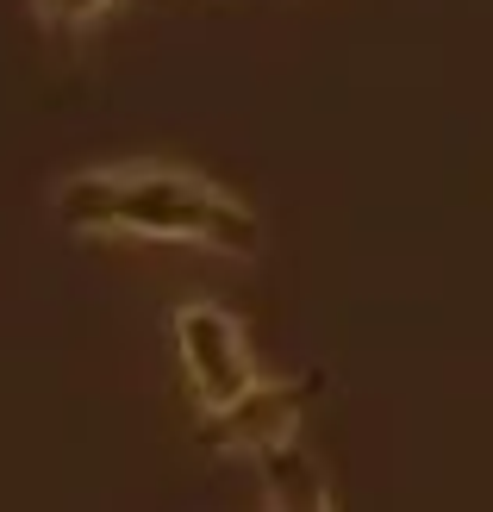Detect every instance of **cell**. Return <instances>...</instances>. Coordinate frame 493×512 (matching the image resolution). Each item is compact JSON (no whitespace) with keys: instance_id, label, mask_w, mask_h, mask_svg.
Wrapping results in <instances>:
<instances>
[{"instance_id":"cell-1","label":"cell","mask_w":493,"mask_h":512,"mask_svg":"<svg viewBox=\"0 0 493 512\" xmlns=\"http://www.w3.org/2000/svg\"><path fill=\"white\" fill-rule=\"evenodd\" d=\"M57 225L82 238H144V244H200L219 256H256L263 225L225 182L181 163H107L75 169L50 188Z\"/></svg>"},{"instance_id":"cell-2","label":"cell","mask_w":493,"mask_h":512,"mask_svg":"<svg viewBox=\"0 0 493 512\" xmlns=\"http://www.w3.org/2000/svg\"><path fill=\"white\" fill-rule=\"evenodd\" d=\"M169 331H175V356H181V375H188L200 419H219L225 406H238L263 381V369H256V356L244 344V325L219 300H181L169 313Z\"/></svg>"},{"instance_id":"cell-3","label":"cell","mask_w":493,"mask_h":512,"mask_svg":"<svg viewBox=\"0 0 493 512\" xmlns=\"http://www.w3.org/2000/svg\"><path fill=\"white\" fill-rule=\"evenodd\" d=\"M300 406H306V388L300 381H256V388L225 406L219 419H206V438L231 456H256V463H269V456L294 450V431H300Z\"/></svg>"},{"instance_id":"cell-4","label":"cell","mask_w":493,"mask_h":512,"mask_svg":"<svg viewBox=\"0 0 493 512\" xmlns=\"http://www.w3.org/2000/svg\"><path fill=\"white\" fill-rule=\"evenodd\" d=\"M263 512H337V494H331V481L306 463L300 450H281L263 463Z\"/></svg>"},{"instance_id":"cell-5","label":"cell","mask_w":493,"mask_h":512,"mask_svg":"<svg viewBox=\"0 0 493 512\" xmlns=\"http://www.w3.org/2000/svg\"><path fill=\"white\" fill-rule=\"evenodd\" d=\"M119 7V0H32V13L50 25V32H88Z\"/></svg>"}]
</instances>
